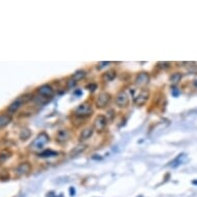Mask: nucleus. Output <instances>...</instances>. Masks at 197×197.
<instances>
[{
	"label": "nucleus",
	"instance_id": "4468645a",
	"mask_svg": "<svg viewBox=\"0 0 197 197\" xmlns=\"http://www.w3.org/2000/svg\"><path fill=\"white\" fill-rule=\"evenodd\" d=\"M86 74H87V72L85 71V70H78V71H75L71 75V81H73L74 83H78V82L84 80Z\"/></svg>",
	"mask_w": 197,
	"mask_h": 197
},
{
	"label": "nucleus",
	"instance_id": "ddd939ff",
	"mask_svg": "<svg viewBox=\"0 0 197 197\" xmlns=\"http://www.w3.org/2000/svg\"><path fill=\"white\" fill-rule=\"evenodd\" d=\"M93 132H94V129H93L92 127L85 128L84 130L81 132V134H80V139H81V140H87V139H89L90 137L93 135Z\"/></svg>",
	"mask_w": 197,
	"mask_h": 197
},
{
	"label": "nucleus",
	"instance_id": "2eb2a0df",
	"mask_svg": "<svg viewBox=\"0 0 197 197\" xmlns=\"http://www.w3.org/2000/svg\"><path fill=\"white\" fill-rule=\"evenodd\" d=\"M58 154H59L58 152L53 151V150H46V151L40 152L39 154H38V156H39L40 158H53L58 156Z\"/></svg>",
	"mask_w": 197,
	"mask_h": 197
},
{
	"label": "nucleus",
	"instance_id": "dca6fc26",
	"mask_svg": "<svg viewBox=\"0 0 197 197\" xmlns=\"http://www.w3.org/2000/svg\"><path fill=\"white\" fill-rule=\"evenodd\" d=\"M116 75H117V73L115 70H108V71L103 73V75H102V80H103L104 82H111L116 78Z\"/></svg>",
	"mask_w": 197,
	"mask_h": 197
},
{
	"label": "nucleus",
	"instance_id": "1a4fd4ad",
	"mask_svg": "<svg viewBox=\"0 0 197 197\" xmlns=\"http://www.w3.org/2000/svg\"><path fill=\"white\" fill-rule=\"evenodd\" d=\"M37 92L39 95H42L43 97H51V96H53V94H54V89H53V87L51 85L45 84L38 88Z\"/></svg>",
	"mask_w": 197,
	"mask_h": 197
},
{
	"label": "nucleus",
	"instance_id": "7ed1b4c3",
	"mask_svg": "<svg viewBox=\"0 0 197 197\" xmlns=\"http://www.w3.org/2000/svg\"><path fill=\"white\" fill-rule=\"evenodd\" d=\"M31 99L30 95H24V96H20L19 98H17L16 100L13 101L10 104V107H7V111L10 114H14L16 111H18L20 107H22L23 104H25L26 102H28Z\"/></svg>",
	"mask_w": 197,
	"mask_h": 197
},
{
	"label": "nucleus",
	"instance_id": "f3484780",
	"mask_svg": "<svg viewBox=\"0 0 197 197\" xmlns=\"http://www.w3.org/2000/svg\"><path fill=\"white\" fill-rule=\"evenodd\" d=\"M85 150H86V146H84V145H78V146H76L74 147V149H72L71 150V152H70V156L71 157H74V156H78V155H80L82 154Z\"/></svg>",
	"mask_w": 197,
	"mask_h": 197
},
{
	"label": "nucleus",
	"instance_id": "f257e3e1",
	"mask_svg": "<svg viewBox=\"0 0 197 197\" xmlns=\"http://www.w3.org/2000/svg\"><path fill=\"white\" fill-rule=\"evenodd\" d=\"M50 142V136L46 132H42L33 139V142L30 143V150L33 152H38L43 149L46 143Z\"/></svg>",
	"mask_w": 197,
	"mask_h": 197
},
{
	"label": "nucleus",
	"instance_id": "5701e85b",
	"mask_svg": "<svg viewBox=\"0 0 197 197\" xmlns=\"http://www.w3.org/2000/svg\"><path fill=\"white\" fill-rule=\"evenodd\" d=\"M110 63H111V62H100V63L98 64V66H97V68H98V69H101V68H103V67L107 66Z\"/></svg>",
	"mask_w": 197,
	"mask_h": 197
},
{
	"label": "nucleus",
	"instance_id": "9b49d317",
	"mask_svg": "<svg viewBox=\"0 0 197 197\" xmlns=\"http://www.w3.org/2000/svg\"><path fill=\"white\" fill-rule=\"evenodd\" d=\"M69 136L70 134L67 129H61V130L58 131L57 135H56V142L58 143H64L68 140Z\"/></svg>",
	"mask_w": 197,
	"mask_h": 197
},
{
	"label": "nucleus",
	"instance_id": "412c9836",
	"mask_svg": "<svg viewBox=\"0 0 197 197\" xmlns=\"http://www.w3.org/2000/svg\"><path fill=\"white\" fill-rule=\"evenodd\" d=\"M30 136H31V131L29 130L28 128L22 129L21 133H20V139H21L22 140H26V139H28Z\"/></svg>",
	"mask_w": 197,
	"mask_h": 197
},
{
	"label": "nucleus",
	"instance_id": "423d86ee",
	"mask_svg": "<svg viewBox=\"0 0 197 197\" xmlns=\"http://www.w3.org/2000/svg\"><path fill=\"white\" fill-rule=\"evenodd\" d=\"M115 101H116V104L119 107H126L129 103V96L128 94L125 92V91H120L118 92L116 95V98H115Z\"/></svg>",
	"mask_w": 197,
	"mask_h": 197
},
{
	"label": "nucleus",
	"instance_id": "0eeeda50",
	"mask_svg": "<svg viewBox=\"0 0 197 197\" xmlns=\"http://www.w3.org/2000/svg\"><path fill=\"white\" fill-rule=\"evenodd\" d=\"M150 80H151V78H150L149 73L143 71L136 74L134 78V83L137 87H143L150 83Z\"/></svg>",
	"mask_w": 197,
	"mask_h": 197
},
{
	"label": "nucleus",
	"instance_id": "4be33fe9",
	"mask_svg": "<svg viewBox=\"0 0 197 197\" xmlns=\"http://www.w3.org/2000/svg\"><path fill=\"white\" fill-rule=\"evenodd\" d=\"M87 88H89V90L91 91V92H93V91H95L97 89V85L96 84H90V85H88Z\"/></svg>",
	"mask_w": 197,
	"mask_h": 197
},
{
	"label": "nucleus",
	"instance_id": "f8f14e48",
	"mask_svg": "<svg viewBox=\"0 0 197 197\" xmlns=\"http://www.w3.org/2000/svg\"><path fill=\"white\" fill-rule=\"evenodd\" d=\"M186 160H187V155L186 154H180L175 160L170 162V163H171V164H170V166L173 167V168H175V167L180 166L181 164H183Z\"/></svg>",
	"mask_w": 197,
	"mask_h": 197
},
{
	"label": "nucleus",
	"instance_id": "a211bd4d",
	"mask_svg": "<svg viewBox=\"0 0 197 197\" xmlns=\"http://www.w3.org/2000/svg\"><path fill=\"white\" fill-rule=\"evenodd\" d=\"M11 121V118L7 115H2L0 116V128L4 127L7 124H10V122Z\"/></svg>",
	"mask_w": 197,
	"mask_h": 197
},
{
	"label": "nucleus",
	"instance_id": "bb28decb",
	"mask_svg": "<svg viewBox=\"0 0 197 197\" xmlns=\"http://www.w3.org/2000/svg\"><path fill=\"white\" fill-rule=\"evenodd\" d=\"M193 184H194V185H197V182H196V181H193Z\"/></svg>",
	"mask_w": 197,
	"mask_h": 197
},
{
	"label": "nucleus",
	"instance_id": "aec40b11",
	"mask_svg": "<svg viewBox=\"0 0 197 197\" xmlns=\"http://www.w3.org/2000/svg\"><path fill=\"white\" fill-rule=\"evenodd\" d=\"M182 80V74L180 72H175V73H172L171 75H170L169 78V81L171 82L172 84H178L179 82H180Z\"/></svg>",
	"mask_w": 197,
	"mask_h": 197
},
{
	"label": "nucleus",
	"instance_id": "6ab92c4d",
	"mask_svg": "<svg viewBox=\"0 0 197 197\" xmlns=\"http://www.w3.org/2000/svg\"><path fill=\"white\" fill-rule=\"evenodd\" d=\"M10 152H7V151H4L2 153H0V165H2V164H4L6 161L10 158Z\"/></svg>",
	"mask_w": 197,
	"mask_h": 197
},
{
	"label": "nucleus",
	"instance_id": "20e7f679",
	"mask_svg": "<svg viewBox=\"0 0 197 197\" xmlns=\"http://www.w3.org/2000/svg\"><path fill=\"white\" fill-rule=\"evenodd\" d=\"M111 100V94H108L107 92H101L98 94L96 99V107L98 108H105L110 104V102Z\"/></svg>",
	"mask_w": 197,
	"mask_h": 197
},
{
	"label": "nucleus",
	"instance_id": "39448f33",
	"mask_svg": "<svg viewBox=\"0 0 197 197\" xmlns=\"http://www.w3.org/2000/svg\"><path fill=\"white\" fill-rule=\"evenodd\" d=\"M150 98V90L149 89H143L140 92L134 97V103L137 107H143L146 104V102Z\"/></svg>",
	"mask_w": 197,
	"mask_h": 197
},
{
	"label": "nucleus",
	"instance_id": "a878e982",
	"mask_svg": "<svg viewBox=\"0 0 197 197\" xmlns=\"http://www.w3.org/2000/svg\"><path fill=\"white\" fill-rule=\"evenodd\" d=\"M194 86H195V87L197 88V80H195V81H194Z\"/></svg>",
	"mask_w": 197,
	"mask_h": 197
},
{
	"label": "nucleus",
	"instance_id": "f03ea898",
	"mask_svg": "<svg viewBox=\"0 0 197 197\" xmlns=\"http://www.w3.org/2000/svg\"><path fill=\"white\" fill-rule=\"evenodd\" d=\"M74 116L78 118H88L93 114V108L92 105L88 102H84L81 103L78 107L74 110Z\"/></svg>",
	"mask_w": 197,
	"mask_h": 197
},
{
	"label": "nucleus",
	"instance_id": "b1692460",
	"mask_svg": "<svg viewBox=\"0 0 197 197\" xmlns=\"http://www.w3.org/2000/svg\"><path fill=\"white\" fill-rule=\"evenodd\" d=\"M179 93H180V91H179L176 88H175V89L172 90V94H173V96H178L179 95Z\"/></svg>",
	"mask_w": 197,
	"mask_h": 197
},
{
	"label": "nucleus",
	"instance_id": "6e6552de",
	"mask_svg": "<svg viewBox=\"0 0 197 197\" xmlns=\"http://www.w3.org/2000/svg\"><path fill=\"white\" fill-rule=\"evenodd\" d=\"M107 119L103 115H99V116H97L95 118V120H94V128L99 132L103 131L105 127H107Z\"/></svg>",
	"mask_w": 197,
	"mask_h": 197
},
{
	"label": "nucleus",
	"instance_id": "9d476101",
	"mask_svg": "<svg viewBox=\"0 0 197 197\" xmlns=\"http://www.w3.org/2000/svg\"><path fill=\"white\" fill-rule=\"evenodd\" d=\"M31 170V165L30 163L28 162H23L21 164H19L18 167L16 168V173L17 175L22 176V175H26L27 173H29V171Z\"/></svg>",
	"mask_w": 197,
	"mask_h": 197
},
{
	"label": "nucleus",
	"instance_id": "393cba45",
	"mask_svg": "<svg viewBox=\"0 0 197 197\" xmlns=\"http://www.w3.org/2000/svg\"><path fill=\"white\" fill-rule=\"evenodd\" d=\"M69 192H70V195H74L75 194V190L73 189V187H70V189H69Z\"/></svg>",
	"mask_w": 197,
	"mask_h": 197
}]
</instances>
